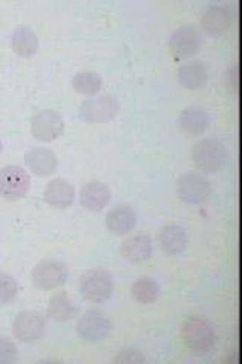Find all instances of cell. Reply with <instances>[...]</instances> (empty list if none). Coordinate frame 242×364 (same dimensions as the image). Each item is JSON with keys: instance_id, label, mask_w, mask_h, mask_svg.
Returning <instances> with one entry per match:
<instances>
[{"instance_id": "6da1fadb", "label": "cell", "mask_w": 242, "mask_h": 364, "mask_svg": "<svg viewBox=\"0 0 242 364\" xmlns=\"http://www.w3.org/2000/svg\"><path fill=\"white\" fill-rule=\"evenodd\" d=\"M182 338L195 355H206L214 349L216 333L214 325L204 317L192 316L182 326Z\"/></svg>"}, {"instance_id": "7a4b0ae2", "label": "cell", "mask_w": 242, "mask_h": 364, "mask_svg": "<svg viewBox=\"0 0 242 364\" xmlns=\"http://www.w3.org/2000/svg\"><path fill=\"white\" fill-rule=\"evenodd\" d=\"M192 159L195 166L206 173L221 170L227 159V149L221 140L204 139L194 146Z\"/></svg>"}, {"instance_id": "3957f363", "label": "cell", "mask_w": 242, "mask_h": 364, "mask_svg": "<svg viewBox=\"0 0 242 364\" xmlns=\"http://www.w3.org/2000/svg\"><path fill=\"white\" fill-rule=\"evenodd\" d=\"M120 112L119 100L111 95H101L85 100L79 109V116L88 124L109 123Z\"/></svg>"}, {"instance_id": "277c9868", "label": "cell", "mask_w": 242, "mask_h": 364, "mask_svg": "<svg viewBox=\"0 0 242 364\" xmlns=\"http://www.w3.org/2000/svg\"><path fill=\"white\" fill-rule=\"evenodd\" d=\"M80 294L89 302L100 304L111 298L114 291V279L109 272L103 269L89 270L84 278L80 279L79 286Z\"/></svg>"}, {"instance_id": "5b68a950", "label": "cell", "mask_w": 242, "mask_h": 364, "mask_svg": "<svg viewBox=\"0 0 242 364\" xmlns=\"http://www.w3.org/2000/svg\"><path fill=\"white\" fill-rule=\"evenodd\" d=\"M31 178L25 168L18 166H6L0 170V196L16 202L28 195Z\"/></svg>"}, {"instance_id": "8992f818", "label": "cell", "mask_w": 242, "mask_h": 364, "mask_svg": "<svg viewBox=\"0 0 242 364\" xmlns=\"http://www.w3.org/2000/svg\"><path fill=\"white\" fill-rule=\"evenodd\" d=\"M79 337L88 341V343H97L105 340L112 331L111 318L99 310H89L84 316H80L76 325Z\"/></svg>"}, {"instance_id": "52a82bcc", "label": "cell", "mask_w": 242, "mask_h": 364, "mask_svg": "<svg viewBox=\"0 0 242 364\" xmlns=\"http://www.w3.org/2000/svg\"><path fill=\"white\" fill-rule=\"evenodd\" d=\"M211 186L203 175L197 172L183 173L177 181V195L188 205H200L209 200Z\"/></svg>"}, {"instance_id": "ba28073f", "label": "cell", "mask_w": 242, "mask_h": 364, "mask_svg": "<svg viewBox=\"0 0 242 364\" xmlns=\"http://www.w3.org/2000/svg\"><path fill=\"white\" fill-rule=\"evenodd\" d=\"M64 128L65 124L61 114L53 109H44L38 112L31 123L32 135L43 143H50L60 139L64 134Z\"/></svg>"}, {"instance_id": "9c48e42d", "label": "cell", "mask_w": 242, "mask_h": 364, "mask_svg": "<svg viewBox=\"0 0 242 364\" xmlns=\"http://www.w3.org/2000/svg\"><path fill=\"white\" fill-rule=\"evenodd\" d=\"M68 272L64 263L57 259H44L32 272V281L41 290H53L67 281Z\"/></svg>"}, {"instance_id": "30bf717a", "label": "cell", "mask_w": 242, "mask_h": 364, "mask_svg": "<svg viewBox=\"0 0 242 364\" xmlns=\"http://www.w3.org/2000/svg\"><path fill=\"white\" fill-rule=\"evenodd\" d=\"M168 46L170 52L176 60H188L200 52L202 37L197 29L191 26H182L172 32Z\"/></svg>"}, {"instance_id": "8fae6325", "label": "cell", "mask_w": 242, "mask_h": 364, "mask_svg": "<svg viewBox=\"0 0 242 364\" xmlns=\"http://www.w3.org/2000/svg\"><path fill=\"white\" fill-rule=\"evenodd\" d=\"M13 329L20 341L32 345L40 341L45 334V321L40 313L26 310L17 314Z\"/></svg>"}, {"instance_id": "7c38bea8", "label": "cell", "mask_w": 242, "mask_h": 364, "mask_svg": "<svg viewBox=\"0 0 242 364\" xmlns=\"http://www.w3.org/2000/svg\"><path fill=\"white\" fill-rule=\"evenodd\" d=\"M233 14L227 5H212L204 11L202 28L209 37H220L232 26Z\"/></svg>"}, {"instance_id": "4fadbf2b", "label": "cell", "mask_w": 242, "mask_h": 364, "mask_svg": "<svg viewBox=\"0 0 242 364\" xmlns=\"http://www.w3.org/2000/svg\"><path fill=\"white\" fill-rule=\"evenodd\" d=\"M158 242L160 249L170 257H177L185 252L189 238L187 231L179 225H167L159 231Z\"/></svg>"}, {"instance_id": "5bb4252c", "label": "cell", "mask_w": 242, "mask_h": 364, "mask_svg": "<svg viewBox=\"0 0 242 364\" xmlns=\"http://www.w3.org/2000/svg\"><path fill=\"white\" fill-rule=\"evenodd\" d=\"M211 127V117L202 107H189L179 116V128L188 136H200Z\"/></svg>"}, {"instance_id": "9a60e30c", "label": "cell", "mask_w": 242, "mask_h": 364, "mask_svg": "<svg viewBox=\"0 0 242 364\" xmlns=\"http://www.w3.org/2000/svg\"><path fill=\"white\" fill-rule=\"evenodd\" d=\"M75 187L67 179H53L44 188V200L50 207L57 210H65L72 207L75 202Z\"/></svg>"}, {"instance_id": "2e32d148", "label": "cell", "mask_w": 242, "mask_h": 364, "mask_svg": "<svg viewBox=\"0 0 242 364\" xmlns=\"http://www.w3.org/2000/svg\"><path fill=\"white\" fill-rule=\"evenodd\" d=\"M25 161L31 172L37 176H50L57 168L56 155L45 147H37V149L29 151Z\"/></svg>"}, {"instance_id": "e0dca14e", "label": "cell", "mask_w": 242, "mask_h": 364, "mask_svg": "<svg viewBox=\"0 0 242 364\" xmlns=\"http://www.w3.org/2000/svg\"><path fill=\"white\" fill-rule=\"evenodd\" d=\"M111 200V190L103 182H89L80 190V203L88 211H101Z\"/></svg>"}, {"instance_id": "ac0fdd59", "label": "cell", "mask_w": 242, "mask_h": 364, "mask_svg": "<svg viewBox=\"0 0 242 364\" xmlns=\"http://www.w3.org/2000/svg\"><path fill=\"white\" fill-rule=\"evenodd\" d=\"M123 257L133 264H141L153 255V243L148 235H135L126 240L121 247Z\"/></svg>"}, {"instance_id": "d6986e66", "label": "cell", "mask_w": 242, "mask_h": 364, "mask_svg": "<svg viewBox=\"0 0 242 364\" xmlns=\"http://www.w3.org/2000/svg\"><path fill=\"white\" fill-rule=\"evenodd\" d=\"M136 225V213L128 205H119L106 215V228L114 235L131 232Z\"/></svg>"}, {"instance_id": "ffe728a7", "label": "cell", "mask_w": 242, "mask_h": 364, "mask_svg": "<svg viewBox=\"0 0 242 364\" xmlns=\"http://www.w3.org/2000/svg\"><path fill=\"white\" fill-rule=\"evenodd\" d=\"M11 48L21 58H32L40 49V40L31 28L20 26L11 36Z\"/></svg>"}, {"instance_id": "44dd1931", "label": "cell", "mask_w": 242, "mask_h": 364, "mask_svg": "<svg viewBox=\"0 0 242 364\" xmlns=\"http://www.w3.org/2000/svg\"><path fill=\"white\" fill-rule=\"evenodd\" d=\"M179 82L187 90H200L207 82V68L200 61H191L179 68Z\"/></svg>"}, {"instance_id": "7402d4cb", "label": "cell", "mask_w": 242, "mask_h": 364, "mask_svg": "<svg viewBox=\"0 0 242 364\" xmlns=\"http://www.w3.org/2000/svg\"><path fill=\"white\" fill-rule=\"evenodd\" d=\"M48 314L55 322H68L77 314V309L70 296L64 291L56 293L52 296L48 305Z\"/></svg>"}, {"instance_id": "603a6c76", "label": "cell", "mask_w": 242, "mask_h": 364, "mask_svg": "<svg viewBox=\"0 0 242 364\" xmlns=\"http://www.w3.org/2000/svg\"><path fill=\"white\" fill-rule=\"evenodd\" d=\"M132 296L140 304L150 305L159 299L160 289L152 278H140L132 286Z\"/></svg>"}, {"instance_id": "cb8c5ba5", "label": "cell", "mask_w": 242, "mask_h": 364, "mask_svg": "<svg viewBox=\"0 0 242 364\" xmlns=\"http://www.w3.org/2000/svg\"><path fill=\"white\" fill-rule=\"evenodd\" d=\"M72 85L79 95L96 96L103 87V81L96 72H80L73 77Z\"/></svg>"}, {"instance_id": "d4e9b609", "label": "cell", "mask_w": 242, "mask_h": 364, "mask_svg": "<svg viewBox=\"0 0 242 364\" xmlns=\"http://www.w3.org/2000/svg\"><path fill=\"white\" fill-rule=\"evenodd\" d=\"M18 294V284L9 273L0 272V306L13 304Z\"/></svg>"}, {"instance_id": "484cf974", "label": "cell", "mask_w": 242, "mask_h": 364, "mask_svg": "<svg viewBox=\"0 0 242 364\" xmlns=\"http://www.w3.org/2000/svg\"><path fill=\"white\" fill-rule=\"evenodd\" d=\"M18 358L17 346L6 337H0V364L16 363Z\"/></svg>"}, {"instance_id": "4316f807", "label": "cell", "mask_w": 242, "mask_h": 364, "mask_svg": "<svg viewBox=\"0 0 242 364\" xmlns=\"http://www.w3.org/2000/svg\"><path fill=\"white\" fill-rule=\"evenodd\" d=\"M112 361L114 363H145L147 358L138 349L129 348V349L120 350L117 357H115Z\"/></svg>"}, {"instance_id": "83f0119b", "label": "cell", "mask_w": 242, "mask_h": 364, "mask_svg": "<svg viewBox=\"0 0 242 364\" xmlns=\"http://www.w3.org/2000/svg\"><path fill=\"white\" fill-rule=\"evenodd\" d=\"M224 85L230 93H236L238 91V65H230L224 73Z\"/></svg>"}, {"instance_id": "f1b7e54d", "label": "cell", "mask_w": 242, "mask_h": 364, "mask_svg": "<svg viewBox=\"0 0 242 364\" xmlns=\"http://www.w3.org/2000/svg\"><path fill=\"white\" fill-rule=\"evenodd\" d=\"M0 154H2V141H0Z\"/></svg>"}]
</instances>
